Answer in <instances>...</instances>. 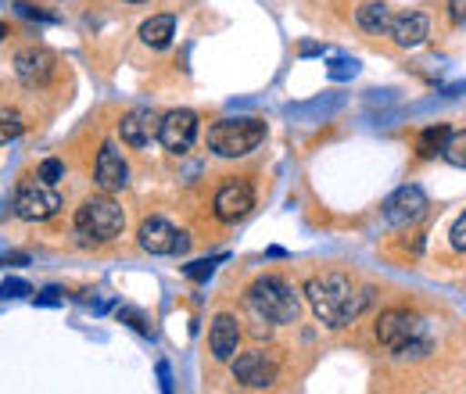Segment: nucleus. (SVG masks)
I'll list each match as a JSON object with an SVG mask.
<instances>
[{"label":"nucleus","instance_id":"6e6552de","mask_svg":"<svg viewBox=\"0 0 466 394\" xmlns=\"http://www.w3.org/2000/svg\"><path fill=\"white\" fill-rule=\"evenodd\" d=\"M233 380L244 384V388H269L277 380V362L266 351L233 355Z\"/></svg>","mask_w":466,"mask_h":394},{"label":"nucleus","instance_id":"72a5a7b5","mask_svg":"<svg viewBox=\"0 0 466 394\" xmlns=\"http://www.w3.org/2000/svg\"><path fill=\"white\" fill-rule=\"evenodd\" d=\"M187 248H190V237L179 229V240H176V255H187Z\"/></svg>","mask_w":466,"mask_h":394},{"label":"nucleus","instance_id":"393cba45","mask_svg":"<svg viewBox=\"0 0 466 394\" xmlns=\"http://www.w3.org/2000/svg\"><path fill=\"white\" fill-rule=\"evenodd\" d=\"M25 294H33V287L25 280H15V277H7V280L0 283V298L7 301V298H25Z\"/></svg>","mask_w":466,"mask_h":394},{"label":"nucleus","instance_id":"f257e3e1","mask_svg":"<svg viewBox=\"0 0 466 394\" xmlns=\"http://www.w3.org/2000/svg\"><path fill=\"white\" fill-rule=\"evenodd\" d=\"M305 298H309V305H312V312L327 323V327H334V330H341V327H349L351 319L370 305V290H362V294H355V287H351L349 277H341V273H323V277H312V280L305 283Z\"/></svg>","mask_w":466,"mask_h":394},{"label":"nucleus","instance_id":"a878e982","mask_svg":"<svg viewBox=\"0 0 466 394\" xmlns=\"http://www.w3.org/2000/svg\"><path fill=\"white\" fill-rule=\"evenodd\" d=\"M61 176H65V166H61L58 158H47V162L40 166V179H47V183H58Z\"/></svg>","mask_w":466,"mask_h":394},{"label":"nucleus","instance_id":"5701e85b","mask_svg":"<svg viewBox=\"0 0 466 394\" xmlns=\"http://www.w3.org/2000/svg\"><path fill=\"white\" fill-rule=\"evenodd\" d=\"M216 266H223V255H216V258H201V262H190V266H183V273H187V280L205 283L212 273H216Z\"/></svg>","mask_w":466,"mask_h":394},{"label":"nucleus","instance_id":"39448f33","mask_svg":"<svg viewBox=\"0 0 466 394\" xmlns=\"http://www.w3.org/2000/svg\"><path fill=\"white\" fill-rule=\"evenodd\" d=\"M122 226H126V216L108 194L83 201V208L76 212V233L86 240H112L122 233Z\"/></svg>","mask_w":466,"mask_h":394},{"label":"nucleus","instance_id":"2eb2a0df","mask_svg":"<svg viewBox=\"0 0 466 394\" xmlns=\"http://www.w3.org/2000/svg\"><path fill=\"white\" fill-rule=\"evenodd\" d=\"M237 344H240V327H237V319H233L230 312L216 316V319H212V330H208V348H212V355H216L219 362H230L233 355H237Z\"/></svg>","mask_w":466,"mask_h":394},{"label":"nucleus","instance_id":"c9c22d12","mask_svg":"<svg viewBox=\"0 0 466 394\" xmlns=\"http://www.w3.org/2000/svg\"><path fill=\"white\" fill-rule=\"evenodd\" d=\"M129 4H144V0H129Z\"/></svg>","mask_w":466,"mask_h":394},{"label":"nucleus","instance_id":"aec40b11","mask_svg":"<svg viewBox=\"0 0 466 394\" xmlns=\"http://www.w3.org/2000/svg\"><path fill=\"white\" fill-rule=\"evenodd\" d=\"M345 105V97H330V101H323V97H316V101H309V105H294V108H288V112L294 115V118H330V115L338 112Z\"/></svg>","mask_w":466,"mask_h":394},{"label":"nucleus","instance_id":"7ed1b4c3","mask_svg":"<svg viewBox=\"0 0 466 394\" xmlns=\"http://www.w3.org/2000/svg\"><path fill=\"white\" fill-rule=\"evenodd\" d=\"M248 305L255 308L258 319H269V323H294L301 308L294 287L280 277H258L248 287Z\"/></svg>","mask_w":466,"mask_h":394},{"label":"nucleus","instance_id":"f03ea898","mask_svg":"<svg viewBox=\"0 0 466 394\" xmlns=\"http://www.w3.org/2000/svg\"><path fill=\"white\" fill-rule=\"evenodd\" d=\"M377 340L391 355H423L431 348L427 323L420 316L406 312V308H391V312H384L377 319Z\"/></svg>","mask_w":466,"mask_h":394},{"label":"nucleus","instance_id":"ddd939ff","mask_svg":"<svg viewBox=\"0 0 466 394\" xmlns=\"http://www.w3.org/2000/svg\"><path fill=\"white\" fill-rule=\"evenodd\" d=\"M158 126H162L158 115L147 112V108H137V112H129L118 122V133H122V140L129 147H147L151 140H158Z\"/></svg>","mask_w":466,"mask_h":394},{"label":"nucleus","instance_id":"dca6fc26","mask_svg":"<svg viewBox=\"0 0 466 394\" xmlns=\"http://www.w3.org/2000/svg\"><path fill=\"white\" fill-rule=\"evenodd\" d=\"M431 36V22H427V15H420V11H412V15H399L395 22H391V40L399 44V47H420L423 40Z\"/></svg>","mask_w":466,"mask_h":394},{"label":"nucleus","instance_id":"f3484780","mask_svg":"<svg viewBox=\"0 0 466 394\" xmlns=\"http://www.w3.org/2000/svg\"><path fill=\"white\" fill-rule=\"evenodd\" d=\"M173 36H176L173 15H155V18H147V22L140 25V40H144L147 47H155V51H166V47L173 44Z\"/></svg>","mask_w":466,"mask_h":394},{"label":"nucleus","instance_id":"4be33fe9","mask_svg":"<svg viewBox=\"0 0 466 394\" xmlns=\"http://www.w3.org/2000/svg\"><path fill=\"white\" fill-rule=\"evenodd\" d=\"M441 155H445L456 169H466V129L463 133H449V140H445Z\"/></svg>","mask_w":466,"mask_h":394},{"label":"nucleus","instance_id":"e433bc0d","mask_svg":"<svg viewBox=\"0 0 466 394\" xmlns=\"http://www.w3.org/2000/svg\"><path fill=\"white\" fill-rule=\"evenodd\" d=\"M0 36H4V25H0Z\"/></svg>","mask_w":466,"mask_h":394},{"label":"nucleus","instance_id":"7c9ffc66","mask_svg":"<svg viewBox=\"0 0 466 394\" xmlns=\"http://www.w3.org/2000/svg\"><path fill=\"white\" fill-rule=\"evenodd\" d=\"M449 18L456 25H466V0H449Z\"/></svg>","mask_w":466,"mask_h":394},{"label":"nucleus","instance_id":"6ab92c4d","mask_svg":"<svg viewBox=\"0 0 466 394\" xmlns=\"http://www.w3.org/2000/svg\"><path fill=\"white\" fill-rule=\"evenodd\" d=\"M449 133H452V129H449V126H441V122H438V126H427V129L420 133V140H416V151H420V158H434V155L445 147Z\"/></svg>","mask_w":466,"mask_h":394},{"label":"nucleus","instance_id":"bb28decb","mask_svg":"<svg viewBox=\"0 0 466 394\" xmlns=\"http://www.w3.org/2000/svg\"><path fill=\"white\" fill-rule=\"evenodd\" d=\"M15 11H18L22 18H36V22H51V18H55V15H47V11H36V7H33V4H25V0H18V4H15Z\"/></svg>","mask_w":466,"mask_h":394},{"label":"nucleus","instance_id":"b1692460","mask_svg":"<svg viewBox=\"0 0 466 394\" xmlns=\"http://www.w3.org/2000/svg\"><path fill=\"white\" fill-rule=\"evenodd\" d=\"M327 76L338 79V83H341V79H355V76H359V61H355V57H334L330 68H327Z\"/></svg>","mask_w":466,"mask_h":394},{"label":"nucleus","instance_id":"f8f14e48","mask_svg":"<svg viewBox=\"0 0 466 394\" xmlns=\"http://www.w3.org/2000/svg\"><path fill=\"white\" fill-rule=\"evenodd\" d=\"M94 183L105 190V194H116L129 183V166L126 158L116 151V144H105L97 151V166H94Z\"/></svg>","mask_w":466,"mask_h":394},{"label":"nucleus","instance_id":"9d476101","mask_svg":"<svg viewBox=\"0 0 466 394\" xmlns=\"http://www.w3.org/2000/svg\"><path fill=\"white\" fill-rule=\"evenodd\" d=\"M251 208H255V190H251V183L233 179L227 187H219V194H216V216H219L223 223L244 219Z\"/></svg>","mask_w":466,"mask_h":394},{"label":"nucleus","instance_id":"a211bd4d","mask_svg":"<svg viewBox=\"0 0 466 394\" xmlns=\"http://www.w3.org/2000/svg\"><path fill=\"white\" fill-rule=\"evenodd\" d=\"M355 22H359L366 33H391L395 15H391L388 4H362L359 15H355Z\"/></svg>","mask_w":466,"mask_h":394},{"label":"nucleus","instance_id":"f704fd0d","mask_svg":"<svg viewBox=\"0 0 466 394\" xmlns=\"http://www.w3.org/2000/svg\"><path fill=\"white\" fill-rule=\"evenodd\" d=\"M301 55L309 57V55H323V47L319 44H301Z\"/></svg>","mask_w":466,"mask_h":394},{"label":"nucleus","instance_id":"423d86ee","mask_svg":"<svg viewBox=\"0 0 466 394\" xmlns=\"http://www.w3.org/2000/svg\"><path fill=\"white\" fill-rule=\"evenodd\" d=\"M11 208L25 223H44V219H55L58 216L61 194L55 190V183H47V179H29V183H22L15 190Z\"/></svg>","mask_w":466,"mask_h":394},{"label":"nucleus","instance_id":"1a4fd4ad","mask_svg":"<svg viewBox=\"0 0 466 394\" xmlns=\"http://www.w3.org/2000/svg\"><path fill=\"white\" fill-rule=\"evenodd\" d=\"M423 212H427V194L420 190V187H399L388 201H384V219L391 226H409L416 223V219H423Z\"/></svg>","mask_w":466,"mask_h":394},{"label":"nucleus","instance_id":"cd10ccee","mask_svg":"<svg viewBox=\"0 0 466 394\" xmlns=\"http://www.w3.org/2000/svg\"><path fill=\"white\" fill-rule=\"evenodd\" d=\"M33 301H36V305H61V301H65V294H61V287H44Z\"/></svg>","mask_w":466,"mask_h":394},{"label":"nucleus","instance_id":"4468645a","mask_svg":"<svg viewBox=\"0 0 466 394\" xmlns=\"http://www.w3.org/2000/svg\"><path fill=\"white\" fill-rule=\"evenodd\" d=\"M140 248L147 251V255H176V240H179V229L169 226L162 216H155V219H144L140 223Z\"/></svg>","mask_w":466,"mask_h":394},{"label":"nucleus","instance_id":"c756f323","mask_svg":"<svg viewBox=\"0 0 466 394\" xmlns=\"http://www.w3.org/2000/svg\"><path fill=\"white\" fill-rule=\"evenodd\" d=\"M118 319H126V323H129L133 330H140V334H151V330H147V323H144V316H137V312H129V308H122V312H118Z\"/></svg>","mask_w":466,"mask_h":394},{"label":"nucleus","instance_id":"2f4dec72","mask_svg":"<svg viewBox=\"0 0 466 394\" xmlns=\"http://www.w3.org/2000/svg\"><path fill=\"white\" fill-rule=\"evenodd\" d=\"M158 380H162V391H173V373H169V362H158Z\"/></svg>","mask_w":466,"mask_h":394},{"label":"nucleus","instance_id":"9b49d317","mask_svg":"<svg viewBox=\"0 0 466 394\" xmlns=\"http://www.w3.org/2000/svg\"><path fill=\"white\" fill-rule=\"evenodd\" d=\"M15 76L25 86H44L55 76V55L44 51V47H22L15 55Z\"/></svg>","mask_w":466,"mask_h":394},{"label":"nucleus","instance_id":"412c9836","mask_svg":"<svg viewBox=\"0 0 466 394\" xmlns=\"http://www.w3.org/2000/svg\"><path fill=\"white\" fill-rule=\"evenodd\" d=\"M22 133H25V118H22V112H15V108H0V144L15 140V136H22Z\"/></svg>","mask_w":466,"mask_h":394},{"label":"nucleus","instance_id":"473e14b6","mask_svg":"<svg viewBox=\"0 0 466 394\" xmlns=\"http://www.w3.org/2000/svg\"><path fill=\"white\" fill-rule=\"evenodd\" d=\"M29 262V255H4L0 258V266H25Z\"/></svg>","mask_w":466,"mask_h":394},{"label":"nucleus","instance_id":"20e7f679","mask_svg":"<svg viewBox=\"0 0 466 394\" xmlns=\"http://www.w3.org/2000/svg\"><path fill=\"white\" fill-rule=\"evenodd\" d=\"M266 140V122L262 118H223L208 129V147L219 158H240L251 155Z\"/></svg>","mask_w":466,"mask_h":394},{"label":"nucleus","instance_id":"0eeeda50","mask_svg":"<svg viewBox=\"0 0 466 394\" xmlns=\"http://www.w3.org/2000/svg\"><path fill=\"white\" fill-rule=\"evenodd\" d=\"M198 140V115L190 108H176V112L162 115V126H158V144L173 155L190 151V144Z\"/></svg>","mask_w":466,"mask_h":394},{"label":"nucleus","instance_id":"c85d7f7f","mask_svg":"<svg viewBox=\"0 0 466 394\" xmlns=\"http://www.w3.org/2000/svg\"><path fill=\"white\" fill-rule=\"evenodd\" d=\"M452 248H456V251H466V212L456 219V226H452Z\"/></svg>","mask_w":466,"mask_h":394}]
</instances>
